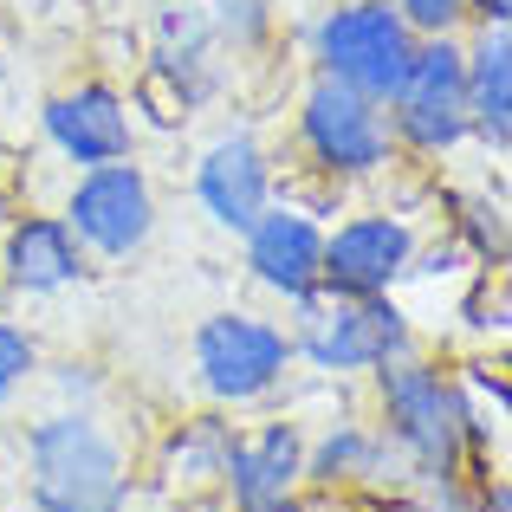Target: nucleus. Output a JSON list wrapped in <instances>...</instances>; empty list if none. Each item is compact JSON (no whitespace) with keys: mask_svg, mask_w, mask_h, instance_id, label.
Returning a JSON list of instances; mask_svg holds the SVG:
<instances>
[{"mask_svg":"<svg viewBox=\"0 0 512 512\" xmlns=\"http://www.w3.org/2000/svg\"><path fill=\"white\" fill-rule=\"evenodd\" d=\"M247 266L266 292L279 299H312L318 273H325V227L299 208H266L260 221L247 227Z\"/></svg>","mask_w":512,"mask_h":512,"instance_id":"11","label":"nucleus"},{"mask_svg":"<svg viewBox=\"0 0 512 512\" xmlns=\"http://www.w3.org/2000/svg\"><path fill=\"white\" fill-rule=\"evenodd\" d=\"M292 357V338L260 312H214L195 331V370L214 402H260Z\"/></svg>","mask_w":512,"mask_h":512,"instance_id":"5","label":"nucleus"},{"mask_svg":"<svg viewBox=\"0 0 512 512\" xmlns=\"http://www.w3.org/2000/svg\"><path fill=\"white\" fill-rule=\"evenodd\" d=\"M247 512H299V500H279V506H247Z\"/></svg>","mask_w":512,"mask_h":512,"instance_id":"22","label":"nucleus"},{"mask_svg":"<svg viewBox=\"0 0 512 512\" xmlns=\"http://www.w3.org/2000/svg\"><path fill=\"white\" fill-rule=\"evenodd\" d=\"M409 266H415L409 221H396V214H357L338 234H325L318 292H325V299H383Z\"/></svg>","mask_w":512,"mask_h":512,"instance_id":"9","label":"nucleus"},{"mask_svg":"<svg viewBox=\"0 0 512 512\" xmlns=\"http://www.w3.org/2000/svg\"><path fill=\"white\" fill-rule=\"evenodd\" d=\"M78 273H85V266H78V240H72L65 221L33 214V221H20L7 234V279L20 292H65Z\"/></svg>","mask_w":512,"mask_h":512,"instance_id":"15","label":"nucleus"},{"mask_svg":"<svg viewBox=\"0 0 512 512\" xmlns=\"http://www.w3.org/2000/svg\"><path fill=\"white\" fill-rule=\"evenodd\" d=\"M383 454L389 441L376 428L338 422L318 448H305V480L312 487H357V480H383Z\"/></svg>","mask_w":512,"mask_h":512,"instance_id":"16","label":"nucleus"},{"mask_svg":"<svg viewBox=\"0 0 512 512\" xmlns=\"http://www.w3.org/2000/svg\"><path fill=\"white\" fill-rule=\"evenodd\" d=\"M65 227H72V240L111 253V260L137 253L143 240H150V227H156L150 175H143L137 163H98V169H85V182L72 188V208H65Z\"/></svg>","mask_w":512,"mask_h":512,"instance_id":"8","label":"nucleus"},{"mask_svg":"<svg viewBox=\"0 0 512 512\" xmlns=\"http://www.w3.org/2000/svg\"><path fill=\"white\" fill-rule=\"evenodd\" d=\"M396 13L409 26H422V33H448L461 20V0H396Z\"/></svg>","mask_w":512,"mask_h":512,"instance_id":"18","label":"nucleus"},{"mask_svg":"<svg viewBox=\"0 0 512 512\" xmlns=\"http://www.w3.org/2000/svg\"><path fill=\"white\" fill-rule=\"evenodd\" d=\"M208 13H214V26H221V33H234V39H253V33H260V0H208Z\"/></svg>","mask_w":512,"mask_h":512,"instance_id":"19","label":"nucleus"},{"mask_svg":"<svg viewBox=\"0 0 512 512\" xmlns=\"http://www.w3.org/2000/svg\"><path fill=\"white\" fill-rule=\"evenodd\" d=\"M33 370H39L33 338H26L20 325H0V402H7V396H13V389H20Z\"/></svg>","mask_w":512,"mask_h":512,"instance_id":"17","label":"nucleus"},{"mask_svg":"<svg viewBox=\"0 0 512 512\" xmlns=\"http://www.w3.org/2000/svg\"><path fill=\"white\" fill-rule=\"evenodd\" d=\"M474 512H512V487H506V480H480V487H474Z\"/></svg>","mask_w":512,"mask_h":512,"instance_id":"20","label":"nucleus"},{"mask_svg":"<svg viewBox=\"0 0 512 512\" xmlns=\"http://www.w3.org/2000/svg\"><path fill=\"white\" fill-rule=\"evenodd\" d=\"M461 91H467V130L506 150L512 143V39L506 26H487L474 52H461Z\"/></svg>","mask_w":512,"mask_h":512,"instance_id":"14","label":"nucleus"},{"mask_svg":"<svg viewBox=\"0 0 512 512\" xmlns=\"http://www.w3.org/2000/svg\"><path fill=\"white\" fill-rule=\"evenodd\" d=\"M299 130H305V150L318 156V169H331V175H370V169L389 163L383 104L338 85V78H318V85L305 91Z\"/></svg>","mask_w":512,"mask_h":512,"instance_id":"7","label":"nucleus"},{"mask_svg":"<svg viewBox=\"0 0 512 512\" xmlns=\"http://www.w3.org/2000/svg\"><path fill=\"white\" fill-rule=\"evenodd\" d=\"M195 195H201V208H208L221 227L247 234V227L266 214V195H273V175H266L260 143L253 137H221L195 163Z\"/></svg>","mask_w":512,"mask_h":512,"instance_id":"13","label":"nucleus"},{"mask_svg":"<svg viewBox=\"0 0 512 512\" xmlns=\"http://www.w3.org/2000/svg\"><path fill=\"white\" fill-rule=\"evenodd\" d=\"M26 493L39 512H124V448L91 409H59L26 435Z\"/></svg>","mask_w":512,"mask_h":512,"instance_id":"2","label":"nucleus"},{"mask_svg":"<svg viewBox=\"0 0 512 512\" xmlns=\"http://www.w3.org/2000/svg\"><path fill=\"white\" fill-rule=\"evenodd\" d=\"M292 350L318 363L331 376H350V370H383L389 357H409V318L383 299H299V338Z\"/></svg>","mask_w":512,"mask_h":512,"instance_id":"3","label":"nucleus"},{"mask_svg":"<svg viewBox=\"0 0 512 512\" xmlns=\"http://www.w3.org/2000/svg\"><path fill=\"white\" fill-rule=\"evenodd\" d=\"M389 124H396L402 143L441 156L467 137V91H461V52L448 39H428V46L409 52V72L389 91Z\"/></svg>","mask_w":512,"mask_h":512,"instance_id":"6","label":"nucleus"},{"mask_svg":"<svg viewBox=\"0 0 512 512\" xmlns=\"http://www.w3.org/2000/svg\"><path fill=\"white\" fill-rule=\"evenodd\" d=\"M221 487L234 493V512L299 500V487H305V435H299V422H266V428H253V435H227Z\"/></svg>","mask_w":512,"mask_h":512,"instance_id":"10","label":"nucleus"},{"mask_svg":"<svg viewBox=\"0 0 512 512\" xmlns=\"http://www.w3.org/2000/svg\"><path fill=\"white\" fill-rule=\"evenodd\" d=\"M415 52V26L402 20L389 0H363V7H344L318 26V59H325V78L363 91V98L389 104V91L402 85Z\"/></svg>","mask_w":512,"mask_h":512,"instance_id":"4","label":"nucleus"},{"mask_svg":"<svg viewBox=\"0 0 512 512\" xmlns=\"http://www.w3.org/2000/svg\"><path fill=\"white\" fill-rule=\"evenodd\" d=\"M376 402H383V441H396L409 454V467L428 480V487H448L461 480L467 448L487 441V422L474 415V402L461 396L454 376H441L435 363L415 357H389L376 370Z\"/></svg>","mask_w":512,"mask_h":512,"instance_id":"1","label":"nucleus"},{"mask_svg":"<svg viewBox=\"0 0 512 512\" xmlns=\"http://www.w3.org/2000/svg\"><path fill=\"white\" fill-rule=\"evenodd\" d=\"M480 13H487V26H506V13H512V0H474Z\"/></svg>","mask_w":512,"mask_h":512,"instance_id":"21","label":"nucleus"},{"mask_svg":"<svg viewBox=\"0 0 512 512\" xmlns=\"http://www.w3.org/2000/svg\"><path fill=\"white\" fill-rule=\"evenodd\" d=\"M46 137L59 143L72 163L98 169V163H124L130 143H137V130H130V111H124L117 91L78 85V91H65V98L46 104Z\"/></svg>","mask_w":512,"mask_h":512,"instance_id":"12","label":"nucleus"}]
</instances>
